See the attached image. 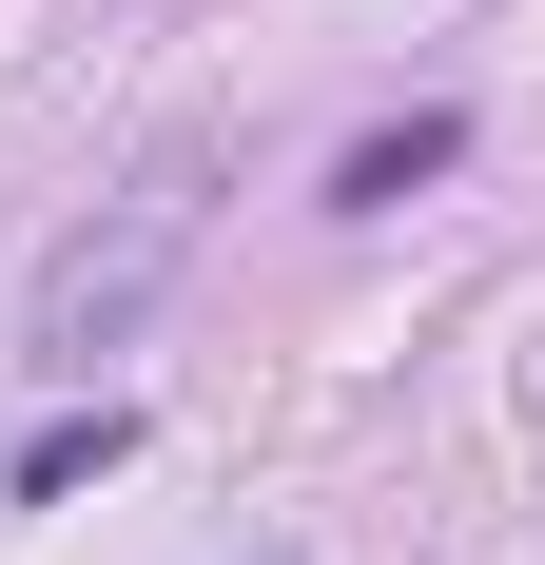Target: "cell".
<instances>
[{
	"label": "cell",
	"instance_id": "obj_3",
	"mask_svg": "<svg viewBox=\"0 0 545 565\" xmlns=\"http://www.w3.org/2000/svg\"><path fill=\"white\" fill-rule=\"evenodd\" d=\"M98 468H137V409H58V429H40V449H20V468H0V488H20V508H78V488H98Z\"/></svg>",
	"mask_w": 545,
	"mask_h": 565
},
{
	"label": "cell",
	"instance_id": "obj_2",
	"mask_svg": "<svg viewBox=\"0 0 545 565\" xmlns=\"http://www.w3.org/2000/svg\"><path fill=\"white\" fill-rule=\"evenodd\" d=\"M448 157H468V117H389V137H351V157H331V215H389V195H429Z\"/></svg>",
	"mask_w": 545,
	"mask_h": 565
},
{
	"label": "cell",
	"instance_id": "obj_1",
	"mask_svg": "<svg viewBox=\"0 0 545 565\" xmlns=\"http://www.w3.org/2000/svg\"><path fill=\"white\" fill-rule=\"evenodd\" d=\"M215 175H234L215 137H175V157H137V175H117L98 215L40 254V292H20V371H98V351H137V332H157V292L195 274V234H215Z\"/></svg>",
	"mask_w": 545,
	"mask_h": 565
}]
</instances>
